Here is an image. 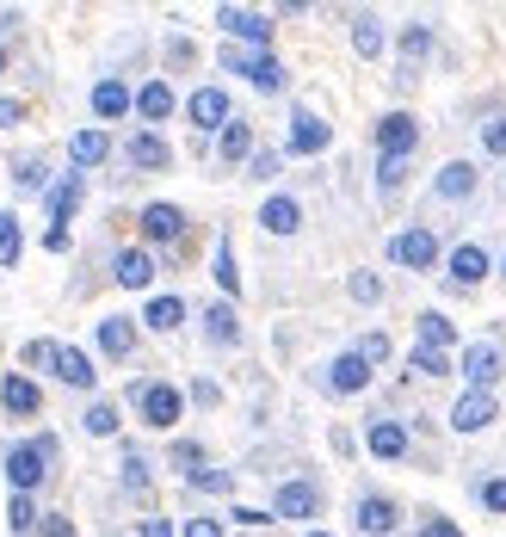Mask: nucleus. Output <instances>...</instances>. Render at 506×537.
Segmentation results:
<instances>
[{"instance_id":"obj_38","label":"nucleus","mask_w":506,"mask_h":537,"mask_svg":"<svg viewBox=\"0 0 506 537\" xmlns=\"http://www.w3.org/2000/svg\"><path fill=\"white\" fill-rule=\"evenodd\" d=\"M414 371H420V377H445V371H451V358H445V352H432V346H420V352H414Z\"/></svg>"},{"instance_id":"obj_5","label":"nucleus","mask_w":506,"mask_h":537,"mask_svg":"<svg viewBox=\"0 0 506 537\" xmlns=\"http://www.w3.org/2000/svg\"><path fill=\"white\" fill-rule=\"evenodd\" d=\"M420 142V124L408 118V112H389V118H377V149H383V161H402L408 149Z\"/></svg>"},{"instance_id":"obj_49","label":"nucleus","mask_w":506,"mask_h":537,"mask_svg":"<svg viewBox=\"0 0 506 537\" xmlns=\"http://www.w3.org/2000/svg\"><path fill=\"white\" fill-rule=\"evenodd\" d=\"M272 173H278V155L260 149V155H253V179H272Z\"/></svg>"},{"instance_id":"obj_35","label":"nucleus","mask_w":506,"mask_h":537,"mask_svg":"<svg viewBox=\"0 0 506 537\" xmlns=\"http://www.w3.org/2000/svg\"><path fill=\"white\" fill-rule=\"evenodd\" d=\"M247 149H253V130H247V124H235V118H229V130H223V161H241V155H247Z\"/></svg>"},{"instance_id":"obj_18","label":"nucleus","mask_w":506,"mask_h":537,"mask_svg":"<svg viewBox=\"0 0 506 537\" xmlns=\"http://www.w3.org/2000/svg\"><path fill=\"white\" fill-rule=\"evenodd\" d=\"M56 377H62V383H75V389H93V377H99V371H93V358H87V352L62 346V352H56Z\"/></svg>"},{"instance_id":"obj_37","label":"nucleus","mask_w":506,"mask_h":537,"mask_svg":"<svg viewBox=\"0 0 506 537\" xmlns=\"http://www.w3.org/2000/svg\"><path fill=\"white\" fill-rule=\"evenodd\" d=\"M0 260H19V217L0 210Z\"/></svg>"},{"instance_id":"obj_24","label":"nucleus","mask_w":506,"mask_h":537,"mask_svg":"<svg viewBox=\"0 0 506 537\" xmlns=\"http://www.w3.org/2000/svg\"><path fill=\"white\" fill-rule=\"evenodd\" d=\"M155 278V260L142 254V247H124L118 254V284H130V291H142V284Z\"/></svg>"},{"instance_id":"obj_48","label":"nucleus","mask_w":506,"mask_h":537,"mask_svg":"<svg viewBox=\"0 0 506 537\" xmlns=\"http://www.w3.org/2000/svg\"><path fill=\"white\" fill-rule=\"evenodd\" d=\"M426 537H463V531H457L445 513H426Z\"/></svg>"},{"instance_id":"obj_46","label":"nucleus","mask_w":506,"mask_h":537,"mask_svg":"<svg viewBox=\"0 0 506 537\" xmlns=\"http://www.w3.org/2000/svg\"><path fill=\"white\" fill-rule=\"evenodd\" d=\"M377 179H383V192H395V186L408 179V167H402V161H383V167H377Z\"/></svg>"},{"instance_id":"obj_8","label":"nucleus","mask_w":506,"mask_h":537,"mask_svg":"<svg viewBox=\"0 0 506 537\" xmlns=\"http://www.w3.org/2000/svg\"><path fill=\"white\" fill-rule=\"evenodd\" d=\"M463 377H469V389H494V377H500V346L494 340H476L463 352Z\"/></svg>"},{"instance_id":"obj_14","label":"nucleus","mask_w":506,"mask_h":537,"mask_svg":"<svg viewBox=\"0 0 506 537\" xmlns=\"http://www.w3.org/2000/svg\"><path fill=\"white\" fill-rule=\"evenodd\" d=\"M291 149L297 155H321V149H328V124H321L315 112H297L291 118Z\"/></svg>"},{"instance_id":"obj_32","label":"nucleus","mask_w":506,"mask_h":537,"mask_svg":"<svg viewBox=\"0 0 506 537\" xmlns=\"http://www.w3.org/2000/svg\"><path fill=\"white\" fill-rule=\"evenodd\" d=\"M352 44H358V56H383V25L377 19H358L352 25Z\"/></svg>"},{"instance_id":"obj_52","label":"nucleus","mask_w":506,"mask_h":537,"mask_svg":"<svg viewBox=\"0 0 506 537\" xmlns=\"http://www.w3.org/2000/svg\"><path fill=\"white\" fill-rule=\"evenodd\" d=\"M186 537H223V525H216V519H192Z\"/></svg>"},{"instance_id":"obj_47","label":"nucleus","mask_w":506,"mask_h":537,"mask_svg":"<svg viewBox=\"0 0 506 537\" xmlns=\"http://www.w3.org/2000/svg\"><path fill=\"white\" fill-rule=\"evenodd\" d=\"M192 488H216V494H223V488H229V470H198Z\"/></svg>"},{"instance_id":"obj_3","label":"nucleus","mask_w":506,"mask_h":537,"mask_svg":"<svg viewBox=\"0 0 506 537\" xmlns=\"http://www.w3.org/2000/svg\"><path fill=\"white\" fill-rule=\"evenodd\" d=\"M223 68H235V75H247L253 87H260V93H278L284 87V68H278V56H247V50H223Z\"/></svg>"},{"instance_id":"obj_25","label":"nucleus","mask_w":506,"mask_h":537,"mask_svg":"<svg viewBox=\"0 0 506 537\" xmlns=\"http://www.w3.org/2000/svg\"><path fill=\"white\" fill-rule=\"evenodd\" d=\"M93 112H99V118H124V112H130V87H124V81H99V87H93Z\"/></svg>"},{"instance_id":"obj_33","label":"nucleus","mask_w":506,"mask_h":537,"mask_svg":"<svg viewBox=\"0 0 506 537\" xmlns=\"http://www.w3.org/2000/svg\"><path fill=\"white\" fill-rule=\"evenodd\" d=\"M420 346L445 352V346H451V321H445V315H420Z\"/></svg>"},{"instance_id":"obj_6","label":"nucleus","mask_w":506,"mask_h":537,"mask_svg":"<svg viewBox=\"0 0 506 537\" xmlns=\"http://www.w3.org/2000/svg\"><path fill=\"white\" fill-rule=\"evenodd\" d=\"M494 389H469V396L451 408V426H457V433H482V426H494Z\"/></svg>"},{"instance_id":"obj_42","label":"nucleus","mask_w":506,"mask_h":537,"mask_svg":"<svg viewBox=\"0 0 506 537\" xmlns=\"http://www.w3.org/2000/svg\"><path fill=\"white\" fill-rule=\"evenodd\" d=\"M352 297H358V303H377V297H383V284H377L371 272H352Z\"/></svg>"},{"instance_id":"obj_19","label":"nucleus","mask_w":506,"mask_h":537,"mask_svg":"<svg viewBox=\"0 0 506 537\" xmlns=\"http://www.w3.org/2000/svg\"><path fill=\"white\" fill-rule=\"evenodd\" d=\"M365 445H371V457H402V451H408V433H402L395 420H371Z\"/></svg>"},{"instance_id":"obj_23","label":"nucleus","mask_w":506,"mask_h":537,"mask_svg":"<svg viewBox=\"0 0 506 537\" xmlns=\"http://www.w3.org/2000/svg\"><path fill=\"white\" fill-rule=\"evenodd\" d=\"M136 112H142V118H149V124H161V118H173V87H167V81H149V87H142V93H136Z\"/></svg>"},{"instance_id":"obj_56","label":"nucleus","mask_w":506,"mask_h":537,"mask_svg":"<svg viewBox=\"0 0 506 537\" xmlns=\"http://www.w3.org/2000/svg\"><path fill=\"white\" fill-rule=\"evenodd\" d=\"M309 537H328V531H309Z\"/></svg>"},{"instance_id":"obj_27","label":"nucleus","mask_w":506,"mask_h":537,"mask_svg":"<svg viewBox=\"0 0 506 537\" xmlns=\"http://www.w3.org/2000/svg\"><path fill=\"white\" fill-rule=\"evenodd\" d=\"M142 321H149V328H161V334H173L179 321H186V303H179V297H155L149 309H142Z\"/></svg>"},{"instance_id":"obj_39","label":"nucleus","mask_w":506,"mask_h":537,"mask_svg":"<svg viewBox=\"0 0 506 537\" xmlns=\"http://www.w3.org/2000/svg\"><path fill=\"white\" fill-rule=\"evenodd\" d=\"M173 463H179V470H186V476H198V470H210V463H204V451H198L192 439H179V445H173Z\"/></svg>"},{"instance_id":"obj_26","label":"nucleus","mask_w":506,"mask_h":537,"mask_svg":"<svg viewBox=\"0 0 506 537\" xmlns=\"http://www.w3.org/2000/svg\"><path fill=\"white\" fill-rule=\"evenodd\" d=\"M99 346L112 352V358H124V352L136 346V328H130L124 315H112V321H99Z\"/></svg>"},{"instance_id":"obj_43","label":"nucleus","mask_w":506,"mask_h":537,"mask_svg":"<svg viewBox=\"0 0 506 537\" xmlns=\"http://www.w3.org/2000/svg\"><path fill=\"white\" fill-rule=\"evenodd\" d=\"M124 482H130V488H136V494H142V488H149V463H142V457H136V451H130V457H124Z\"/></svg>"},{"instance_id":"obj_55","label":"nucleus","mask_w":506,"mask_h":537,"mask_svg":"<svg viewBox=\"0 0 506 537\" xmlns=\"http://www.w3.org/2000/svg\"><path fill=\"white\" fill-rule=\"evenodd\" d=\"M0 68H7V50H0Z\"/></svg>"},{"instance_id":"obj_20","label":"nucleus","mask_w":506,"mask_h":537,"mask_svg":"<svg viewBox=\"0 0 506 537\" xmlns=\"http://www.w3.org/2000/svg\"><path fill=\"white\" fill-rule=\"evenodd\" d=\"M260 223H266L272 235H297V223H303V210H297V198H266V210H260Z\"/></svg>"},{"instance_id":"obj_21","label":"nucleus","mask_w":506,"mask_h":537,"mask_svg":"<svg viewBox=\"0 0 506 537\" xmlns=\"http://www.w3.org/2000/svg\"><path fill=\"white\" fill-rule=\"evenodd\" d=\"M68 155H75V167H99L105 155H112V136H105V130H81L75 142H68Z\"/></svg>"},{"instance_id":"obj_51","label":"nucleus","mask_w":506,"mask_h":537,"mask_svg":"<svg viewBox=\"0 0 506 537\" xmlns=\"http://www.w3.org/2000/svg\"><path fill=\"white\" fill-rule=\"evenodd\" d=\"M19 118H25V105H19V99H0V124H7V130H13Z\"/></svg>"},{"instance_id":"obj_11","label":"nucleus","mask_w":506,"mask_h":537,"mask_svg":"<svg viewBox=\"0 0 506 537\" xmlns=\"http://www.w3.org/2000/svg\"><path fill=\"white\" fill-rule=\"evenodd\" d=\"M395 519H402V507H395V500H383V494H365V500H358V531L389 537V531H395Z\"/></svg>"},{"instance_id":"obj_22","label":"nucleus","mask_w":506,"mask_h":537,"mask_svg":"<svg viewBox=\"0 0 506 537\" xmlns=\"http://www.w3.org/2000/svg\"><path fill=\"white\" fill-rule=\"evenodd\" d=\"M432 186H439V198H469V192H476V167H469V161H451V167H439Z\"/></svg>"},{"instance_id":"obj_29","label":"nucleus","mask_w":506,"mask_h":537,"mask_svg":"<svg viewBox=\"0 0 506 537\" xmlns=\"http://www.w3.org/2000/svg\"><path fill=\"white\" fill-rule=\"evenodd\" d=\"M204 328H210V340H223V346H235V340H241V321H235V309H229V303H210Z\"/></svg>"},{"instance_id":"obj_45","label":"nucleus","mask_w":506,"mask_h":537,"mask_svg":"<svg viewBox=\"0 0 506 537\" xmlns=\"http://www.w3.org/2000/svg\"><path fill=\"white\" fill-rule=\"evenodd\" d=\"M482 142H488V155H506V118H494V124L482 130Z\"/></svg>"},{"instance_id":"obj_53","label":"nucleus","mask_w":506,"mask_h":537,"mask_svg":"<svg viewBox=\"0 0 506 537\" xmlns=\"http://www.w3.org/2000/svg\"><path fill=\"white\" fill-rule=\"evenodd\" d=\"M44 537H75V525H68V519H50V525H44Z\"/></svg>"},{"instance_id":"obj_2","label":"nucleus","mask_w":506,"mask_h":537,"mask_svg":"<svg viewBox=\"0 0 506 537\" xmlns=\"http://www.w3.org/2000/svg\"><path fill=\"white\" fill-rule=\"evenodd\" d=\"M136 408H142V420H149V426H161V433H167V426L179 420V408H186V396H179L173 383H142L136 389Z\"/></svg>"},{"instance_id":"obj_41","label":"nucleus","mask_w":506,"mask_h":537,"mask_svg":"<svg viewBox=\"0 0 506 537\" xmlns=\"http://www.w3.org/2000/svg\"><path fill=\"white\" fill-rule=\"evenodd\" d=\"M358 358H365V365H383V358H389V334H365V340H358Z\"/></svg>"},{"instance_id":"obj_44","label":"nucleus","mask_w":506,"mask_h":537,"mask_svg":"<svg viewBox=\"0 0 506 537\" xmlns=\"http://www.w3.org/2000/svg\"><path fill=\"white\" fill-rule=\"evenodd\" d=\"M482 507H488V513H506V476H494V482L482 488Z\"/></svg>"},{"instance_id":"obj_4","label":"nucleus","mask_w":506,"mask_h":537,"mask_svg":"<svg viewBox=\"0 0 506 537\" xmlns=\"http://www.w3.org/2000/svg\"><path fill=\"white\" fill-rule=\"evenodd\" d=\"M389 260H402V266H414V272L439 266V235H432V229H408V235H395V241H389Z\"/></svg>"},{"instance_id":"obj_31","label":"nucleus","mask_w":506,"mask_h":537,"mask_svg":"<svg viewBox=\"0 0 506 537\" xmlns=\"http://www.w3.org/2000/svg\"><path fill=\"white\" fill-rule=\"evenodd\" d=\"M216 284H223L229 297L241 291V272H235V247H229V241H216Z\"/></svg>"},{"instance_id":"obj_1","label":"nucleus","mask_w":506,"mask_h":537,"mask_svg":"<svg viewBox=\"0 0 506 537\" xmlns=\"http://www.w3.org/2000/svg\"><path fill=\"white\" fill-rule=\"evenodd\" d=\"M50 439H38V445H13L7 451V476H13V494H31V488H38L44 482V463H50Z\"/></svg>"},{"instance_id":"obj_13","label":"nucleus","mask_w":506,"mask_h":537,"mask_svg":"<svg viewBox=\"0 0 506 537\" xmlns=\"http://www.w3.org/2000/svg\"><path fill=\"white\" fill-rule=\"evenodd\" d=\"M328 383L340 389V396H358V389L371 383V365H365V358H358V352H340L334 365H328Z\"/></svg>"},{"instance_id":"obj_10","label":"nucleus","mask_w":506,"mask_h":537,"mask_svg":"<svg viewBox=\"0 0 506 537\" xmlns=\"http://www.w3.org/2000/svg\"><path fill=\"white\" fill-rule=\"evenodd\" d=\"M315 507H321V494H315L309 482H284L278 500H272V513H278V519H315Z\"/></svg>"},{"instance_id":"obj_34","label":"nucleus","mask_w":506,"mask_h":537,"mask_svg":"<svg viewBox=\"0 0 506 537\" xmlns=\"http://www.w3.org/2000/svg\"><path fill=\"white\" fill-rule=\"evenodd\" d=\"M87 433H93V439H112V433H118V408H112V402L87 408Z\"/></svg>"},{"instance_id":"obj_36","label":"nucleus","mask_w":506,"mask_h":537,"mask_svg":"<svg viewBox=\"0 0 506 537\" xmlns=\"http://www.w3.org/2000/svg\"><path fill=\"white\" fill-rule=\"evenodd\" d=\"M7 519H13V531H19V537H31V525H38V507H31V494H13Z\"/></svg>"},{"instance_id":"obj_15","label":"nucleus","mask_w":506,"mask_h":537,"mask_svg":"<svg viewBox=\"0 0 506 537\" xmlns=\"http://www.w3.org/2000/svg\"><path fill=\"white\" fill-rule=\"evenodd\" d=\"M0 402H7V414H38L44 408V396H38V383H31V377H7V383H0Z\"/></svg>"},{"instance_id":"obj_9","label":"nucleus","mask_w":506,"mask_h":537,"mask_svg":"<svg viewBox=\"0 0 506 537\" xmlns=\"http://www.w3.org/2000/svg\"><path fill=\"white\" fill-rule=\"evenodd\" d=\"M186 112H192V124H198V130H216V124L229 130V93H223V87H198Z\"/></svg>"},{"instance_id":"obj_7","label":"nucleus","mask_w":506,"mask_h":537,"mask_svg":"<svg viewBox=\"0 0 506 537\" xmlns=\"http://www.w3.org/2000/svg\"><path fill=\"white\" fill-rule=\"evenodd\" d=\"M216 25L235 31V38H247V44H272V19H266V13H247V7H216Z\"/></svg>"},{"instance_id":"obj_50","label":"nucleus","mask_w":506,"mask_h":537,"mask_svg":"<svg viewBox=\"0 0 506 537\" xmlns=\"http://www.w3.org/2000/svg\"><path fill=\"white\" fill-rule=\"evenodd\" d=\"M19 186H25V192H38V186H44V167H38V161H25V167H19Z\"/></svg>"},{"instance_id":"obj_12","label":"nucleus","mask_w":506,"mask_h":537,"mask_svg":"<svg viewBox=\"0 0 506 537\" xmlns=\"http://www.w3.org/2000/svg\"><path fill=\"white\" fill-rule=\"evenodd\" d=\"M482 278H488V254H482L476 241H463L457 254H451V284H463V291H476Z\"/></svg>"},{"instance_id":"obj_57","label":"nucleus","mask_w":506,"mask_h":537,"mask_svg":"<svg viewBox=\"0 0 506 537\" xmlns=\"http://www.w3.org/2000/svg\"><path fill=\"white\" fill-rule=\"evenodd\" d=\"M500 272H506V260H500Z\"/></svg>"},{"instance_id":"obj_30","label":"nucleus","mask_w":506,"mask_h":537,"mask_svg":"<svg viewBox=\"0 0 506 537\" xmlns=\"http://www.w3.org/2000/svg\"><path fill=\"white\" fill-rule=\"evenodd\" d=\"M426 50H432V31H426V25H408V31H402V62H408V75L420 68Z\"/></svg>"},{"instance_id":"obj_54","label":"nucleus","mask_w":506,"mask_h":537,"mask_svg":"<svg viewBox=\"0 0 506 537\" xmlns=\"http://www.w3.org/2000/svg\"><path fill=\"white\" fill-rule=\"evenodd\" d=\"M142 537H173V525L167 519H149V525H142Z\"/></svg>"},{"instance_id":"obj_16","label":"nucleus","mask_w":506,"mask_h":537,"mask_svg":"<svg viewBox=\"0 0 506 537\" xmlns=\"http://www.w3.org/2000/svg\"><path fill=\"white\" fill-rule=\"evenodd\" d=\"M130 161H136V167H149V173H161V167L173 161V149H167L155 130H142V136H130Z\"/></svg>"},{"instance_id":"obj_28","label":"nucleus","mask_w":506,"mask_h":537,"mask_svg":"<svg viewBox=\"0 0 506 537\" xmlns=\"http://www.w3.org/2000/svg\"><path fill=\"white\" fill-rule=\"evenodd\" d=\"M75 204H81V173H68L62 186L50 192V217H56V229H62L68 217H75Z\"/></svg>"},{"instance_id":"obj_40","label":"nucleus","mask_w":506,"mask_h":537,"mask_svg":"<svg viewBox=\"0 0 506 537\" xmlns=\"http://www.w3.org/2000/svg\"><path fill=\"white\" fill-rule=\"evenodd\" d=\"M56 352H62L56 340H25V352H19V358H25V365H56Z\"/></svg>"},{"instance_id":"obj_17","label":"nucleus","mask_w":506,"mask_h":537,"mask_svg":"<svg viewBox=\"0 0 506 537\" xmlns=\"http://www.w3.org/2000/svg\"><path fill=\"white\" fill-rule=\"evenodd\" d=\"M179 229H186V217H179L173 204H149V210H142V235H149V241H173Z\"/></svg>"}]
</instances>
